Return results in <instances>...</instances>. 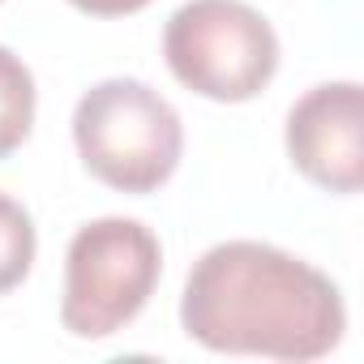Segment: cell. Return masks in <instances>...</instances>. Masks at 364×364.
<instances>
[{
  "label": "cell",
  "instance_id": "6da1fadb",
  "mask_svg": "<svg viewBox=\"0 0 364 364\" xmlns=\"http://www.w3.org/2000/svg\"><path fill=\"white\" fill-rule=\"evenodd\" d=\"M180 326L219 355L304 364L343 343L347 304L338 283L304 257L262 240H223L193 262Z\"/></svg>",
  "mask_w": 364,
  "mask_h": 364
},
{
  "label": "cell",
  "instance_id": "7a4b0ae2",
  "mask_svg": "<svg viewBox=\"0 0 364 364\" xmlns=\"http://www.w3.org/2000/svg\"><path fill=\"white\" fill-rule=\"evenodd\" d=\"M73 146L82 167L116 193H154L180 167V112L137 77H103L73 107Z\"/></svg>",
  "mask_w": 364,
  "mask_h": 364
},
{
  "label": "cell",
  "instance_id": "3957f363",
  "mask_svg": "<svg viewBox=\"0 0 364 364\" xmlns=\"http://www.w3.org/2000/svg\"><path fill=\"white\" fill-rule=\"evenodd\" d=\"M163 60L210 103H249L279 73V35L245 0H189L163 26Z\"/></svg>",
  "mask_w": 364,
  "mask_h": 364
},
{
  "label": "cell",
  "instance_id": "277c9868",
  "mask_svg": "<svg viewBox=\"0 0 364 364\" xmlns=\"http://www.w3.org/2000/svg\"><path fill=\"white\" fill-rule=\"evenodd\" d=\"M163 274V245L141 219L107 215L73 232L65 253L60 326L73 338H107L124 330Z\"/></svg>",
  "mask_w": 364,
  "mask_h": 364
},
{
  "label": "cell",
  "instance_id": "5b68a950",
  "mask_svg": "<svg viewBox=\"0 0 364 364\" xmlns=\"http://www.w3.org/2000/svg\"><path fill=\"white\" fill-rule=\"evenodd\" d=\"M287 159L317 189L351 198L364 185V95L360 82H321L287 112Z\"/></svg>",
  "mask_w": 364,
  "mask_h": 364
},
{
  "label": "cell",
  "instance_id": "8992f818",
  "mask_svg": "<svg viewBox=\"0 0 364 364\" xmlns=\"http://www.w3.org/2000/svg\"><path fill=\"white\" fill-rule=\"evenodd\" d=\"M35 107H39V90L31 65L0 43V159H9L31 137Z\"/></svg>",
  "mask_w": 364,
  "mask_h": 364
},
{
  "label": "cell",
  "instance_id": "52a82bcc",
  "mask_svg": "<svg viewBox=\"0 0 364 364\" xmlns=\"http://www.w3.org/2000/svg\"><path fill=\"white\" fill-rule=\"evenodd\" d=\"M35 253H39V232L31 210L9 193H0V296L14 291L31 274Z\"/></svg>",
  "mask_w": 364,
  "mask_h": 364
},
{
  "label": "cell",
  "instance_id": "ba28073f",
  "mask_svg": "<svg viewBox=\"0 0 364 364\" xmlns=\"http://www.w3.org/2000/svg\"><path fill=\"white\" fill-rule=\"evenodd\" d=\"M69 5L86 18H129V14H141L150 0H69Z\"/></svg>",
  "mask_w": 364,
  "mask_h": 364
},
{
  "label": "cell",
  "instance_id": "9c48e42d",
  "mask_svg": "<svg viewBox=\"0 0 364 364\" xmlns=\"http://www.w3.org/2000/svg\"><path fill=\"white\" fill-rule=\"evenodd\" d=\"M0 5H5V0H0Z\"/></svg>",
  "mask_w": 364,
  "mask_h": 364
}]
</instances>
